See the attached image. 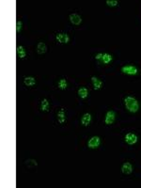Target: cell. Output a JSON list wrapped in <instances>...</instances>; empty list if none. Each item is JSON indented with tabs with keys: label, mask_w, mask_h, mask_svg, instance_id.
<instances>
[{
	"label": "cell",
	"mask_w": 141,
	"mask_h": 188,
	"mask_svg": "<svg viewBox=\"0 0 141 188\" xmlns=\"http://www.w3.org/2000/svg\"><path fill=\"white\" fill-rule=\"evenodd\" d=\"M22 26H23L22 22H21L20 20L17 21V22H16V31L17 32H20L21 31V29H22Z\"/></svg>",
	"instance_id": "44dd1931"
},
{
	"label": "cell",
	"mask_w": 141,
	"mask_h": 188,
	"mask_svg": "<svg viewBox=\"0 0 141 188\" xmlns=\"http://www.w3.org/2000/svg\"><path fill=\"white\" fill-rule=\"evenodd\" d=\"M121 72L125 74H129V75H135L137 73V68L134 65H126L123 66L121 68Z\"/></svg>",
	"instance_id": "7a4b0ae2"
},
{
	"label": "cell",
	"mask_w": 141,
	"mask_h": 188,
	"mask_svg": "<svg viewBox=\"0 0 141 188\" xmlns=\"http://www.w3.org/2000/svg\"><path fill=\"white\" fill-rule=\"evenodd\" d=\"M101 144V139L99 136H92L88 142V147L89 149H97Z\"/></svg>",
	"instance_id": "3957f363"
},
{
	"label": "cell",
	"mask_w": 141,
	"mask_h": 188,
	"mask_svg": "<svg viewBox=\"0 0 141 188\" xmlns=\"http://www.w3.org/2000/svg\"><path fill=\"white\" fill-rule=\"evenodd\" d=\"M112 56L109 55L108 53H105L104 55H102V61L104 62V64H108L110 63L111 61H112Z\"/></svg>",
	"instance_id": "e0dca14e"
},
{
	"label": "cell",
	"mask_w": 141,
	"mask_h": 188,
	"mask_svg": "<svg viewBox=\"0 0 141 188\" xmlns=\"http://www.w3.org/2000/svg\"><path fill=\"white\" fill-rule=\"evenodd\" d=\"M55 39L60 43H68L70 41V37L66 33H58L55 36Z\"/></svg>",
	"instance_id": "8992f818"
},
{
	"label": "cell",
	"mask_w": 141,
	"mask_h": 188,
	"mask_svg": "<svg viewBox=\"0 0 141 188\" xmlns=\"http://www.w3.org/2000/svg\"><path fill=\"white\" fill-rule=\"evenodd\" d=\"M16 51H17V55H18V57L20 58H25V56H27V53H25V49H24V47L22 46V45H19V46H17Z\"/></svg>",
	"instance_id": "9a60e30c"
},
{
	"label": "cell",
	"mask_w": 141,
	"mask_h": 188,
	"mask_svg": "<svg viewBox=\"0 0 141 188\" xmlns=\"http://www.w3.org/2000/svg\"><path fill=\"white\" fill-rule=\"evenodd\" d=\"M102 55H104V54H102V53L97 54V55L95 56V58H96L97 60H101V59H102Z\"/></svg>",
	"instance_id": "7402d4cb"
},
{
	"label": "cell",
	"mask_w": 141,
	"mask_h": 188,
	"mask_svg": "<svg viewBox=\"0 0 141 188\" xmlns=\"http://www.w3.org/2000/svg\"><path fill=\"white\" fill-rule=\"evenodd\" d=\"M125 142L129 145H134L137 142V136L134 133H128L125 136Z\"/></svg>",
	"instance_id": "277c9868"
},
{
	"label": "cell",
	"mask_w": 141,
	"mask_h": 188,
	"mask_svg": "<svg viewBox=\"0 0 141 188\" xmlns=\"http://www.w3.org/2000/svg\"><path fill=\"white\" fill-rule=\"evenodd\" d=\"M24 83H25V85L27 86V87L35 86L36 85V79L32 76H27L24 79Z\"/></svg>",
	"instance_id": "4fadbf2b"
},
{
	"label": "cell",
	"mask_w": 141,
	"mask_h": 188,
	"mask_svg": "<svg viewBox=\"0 0 141 188\" xmlns=\"http://www.w3.org/2000/svg\"><path fill=\"white\" fill-rule=\"evenodd\" d=\"M68 87V84H67V81L66 79H60V80L58 81V89H60L62 90L66 89Z\"/></svg>",
	"instance_id": "ac0fdd59"
},
{
	"label": "cell",
	"mask_w": 141,
	"mask_h": 188,
	"mask_svg": "<svg viewBox=\"0 0 141 188\" xmlns=\"http://www.w3.org/2000/svg\"><path fill=\"white\" fill-rule=\"evenodd\" d=\"M91 81H92V84H93L94 89H95V90L100 89L102 87V81L100 80V79H98L96 76H92L91 77Z\"/></svg>",
	"instance_id": "7c38bea8"
},
{
	"label": "cell",
	"mask_w": 141,
	"mask_h": 188,
	"mask_svg": "<svg viewBox=\"0 0 141 188\" xmlns=\"http://www.w3.org/2000/svg\"><path fill=\"white\" fill-rule=\"evenodd\" d=\"M133 166H132L131 163L129 162H125L124 164L122 165V168H121V171L123 174H126V175H129L133 172Z\"/></svg>",
	"instance_id": "ba28073f"
},
{
	"label": "cell",
	"mask_w": 141,
	"mask_h": 188,
	"mask_svg": "<svg viewBox=\"0 0 141 188\" xmlns=\"http://www.w3.org/2000/svg\"><path fill=\"white\" fill-rule=\"evenodd\" d=\"M124 103L128 111H130L131 113H135L139 109V104L137 100L134 97H131V96H128V97L124 99Z\"/></svg>",
	"instance_id": "6da1fadb"
},
{
	"label": "cell",
	"mask_w": 141,
	"mask_h": 188,
	"mask_svg": "<svg viewBox=\"0 0 141 188\" xmlns=\"http://www.w3.org/2000/svg\"><path fill=\"white\" fill-rule=\"evenodd\" d=\"M70 18V21L72 24H74V26H79L82 22V18H81V16L77 13H72L70 14L69 16Z\"/></svg>",
	"instance_id": "52a82bcc"
},
{
	"label": "cell",
	"mask_w": 141,
	"mask_h": 188,
	"mask_svg": "<svg viewBox=\"0 0 141 188\" xmlns=\"http://www.w3.org/2000/svg\"><path fill=\"white\" fill-rule=\"evenodd\" d=\"M115 117H116V114H115V112L110 110L106 113L105 115V122L106 125H111L115 120Z\"/></svg>",
	"instance_id": "5b68a950"
},
{
	"label": "cell",
	"mask_w": 141,
	"mask_h": 188,
	"mask_svg": "<svg viewBox=\"0 0 141 188\" xmlns=\"http://www.w3.org/2000/svg\"><path fill=\"white\" fill-rule=\"evenodd\" d=\"M105 3L107 4V6H109V7H116L119 4L117 0H106Z\"/></svg>",
	"instance_id": "ffe728a7"
},
{
	"label": "cell",
	"mask_w": 141,
	"mask_h": 188,
	"mask_svg": "<svg viewBox=\"0 0 141 188\" xmlns=\"http://www.w3.org/2000/svg\"><path fill=\"white\" fill-rule=\"evenodd\" d=\"M90 122H91V115L89 113H85L82 117V119H81V123H82L83 126H88Z\"/></svg>",
	"instance_id": "9c48e42d"
},
{
	"label": "cell",
	"mask_w": 141,
	"mask_h": 188,
	"mask_svg": "<svg viewBox=\"0 0 141 188\" xmlns=\"http://www.w3.org/2000/svg\"><path fill=\"white\" fill-rule=\"evenodd\" d=\"M88 91L86 87H80L78 89V96L80 98L85 99L88 97Z\"/></svg>",
	"instance_id": "2e32d148"
},
{
	"label": "cell",
	"mask_w": 141,
	"mask_h": 188,
	"mask_svg": "<svg viewBox=\"0 0 141 188\" xmlns=\"http://www.w3.org/2000/svg\"><path fill=\"white\" fill-rule=\"evenodd\" d=\"M25 165L28 166L29 168H33V166H37L38 163L35 160H27L25 161Z\"/></svg>",
	"instance_id": "d6986e66"
},
{
	"label": "cell",
	"mask_w": 141,
	"mask_h": 188,
	"mask_svg": "<svg viewBox=\"0 0 141 188\" xmlns=\"http://www.w3.org/2000/svg\"><path fill=\"white\" fill-rule=\"evenodd\" d=\"M58 122L61 123V124L66 122V114H65V110H64V108H61V109L58 111Z\"/></svg>",
	"instance_id": "8fae6325"
},
{
	"label": "cell",
	"mask_w": 141,
	"mask_h": 188,
	"mask_svg": "<svg viewBox=\"0 0 141 188\" xmlns=\"http://www.w3.org/2000/svg\"><path fill=\"white\" fill-rule=\"evenodd\" d=\"M49 102L47 99H43L41 101V109L43 111V112H48L49 111Z\"/></svg>",
	"instance_id": "5bb4252c"
},
{
	"label": "cell",
	"mask_w": 141,
	"mask_h": 188,
	"mask_svg": "<svg viewBox=\"0 0 141 188\" xmlns=\"http://www.w3.org/2000/svg\"><path fill=\"white\" fill-rule=\"evenodd\" d=\"M37 52H38V54H40V55H43V54H45L47 52L46 44L44 43H42V41H40L37 46Z\"/></svg>",
	"instance_id": "30bf717a"
}]
</instances>
